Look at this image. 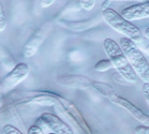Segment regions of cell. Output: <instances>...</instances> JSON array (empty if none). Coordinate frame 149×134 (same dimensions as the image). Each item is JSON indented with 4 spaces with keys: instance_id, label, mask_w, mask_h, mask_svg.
<instances>
[{
    "instance_id": "18",
    "label": "cell",
    "mask_w": 149,
    "mask_h": 134,
    "mask_svg": "<svg viewBox=\"0 0 149 134\" xmlns=\"http://www.w3.org/2000/svg\"><path fill=\"white\" fill-rule=\"evenodd\" d=\"M1 133L2 134H22L23 132H22L19 129H17V128H15L14 126H12V124H7V126L3 127Z\"/></svg>"
},
{
    "instance_id": "25",
    "label": "cell",
    "mask_w": 149,
    "mask_h": 134,
    "mask_svg": "<svg viewBox=\"0 0 149 134\" xmlns=\"http://www.w3.org/2000/svg\"><path fill=\"white\" fill-rule=\"evenodd\" d=\"M146 53H147V54L149 55V45H148L147 47H146Z\"/></svg>"
},
{
    "instance_id": "8",
    "label": "cell",
    "mask_w": 149,
    "mask_h": 134,
    "mask_svg": "<svg viewBox=\"0 0 149 134\" xmlns=\"http://www.w3.org/2000/svg\"><path fill=\"white\" fill-rule=\"evenodd\" d=\"M56 83L59 86L72 89H79V90H87L91 87L92 80L84 75H77V74H65V75H59L56 78Z\"/></svg>"
},
{
    "instance_id": "20",
    "label": "cell",
    "mask_w": 149,
    "mask_h": 134,
    "mask_svg": "<svg viewBox=\"0 0 149 134\" xmlns=\"http://www.w3.org/2000/svg\"><path fill=\"white\" fill-rule=\"evenodd\" d=\"M134 131H135V133L139 134H149V126H146V124L137 126L134 129Z\"/></svg>"
},
{
    "instance_id": "14",
    "label": "cell",
    "mask_w": 149,
    "mask_h": 134,
    "mask_svg": "<svg viewBox=\"0 0 149 134\" xmlns=\"http://www.w3.org/2000/svg\"><path fill=\"white\" fill-rule=\"evenodd\" d=\"M1 64H2L4 69L10 71L16 66V62L12 58L11 54L8 53V50L4 47H1Z\"/></svg>"
},
{
    "instance_id": "6",
    "label": "cell",
    "mask_w": 149,
    "mask_h": 134,
    "mask_svg": "<svg viewBox=\"0 0 149 134\" xmlns=\"http://www.w3.org/2000/svg\"><path fill=\"white\" fill-rule=\"evenodd\" d=\"M36 124H40L41 127L46 128L48 131L56 134H73L74 130L65 121H62L57 115L52 113H42L38 118Z\"/></svg>"
},
{
    "instance_id": "4",
    "label": "cell",
    "mask_w": 149,
    "mask_h": 134,
    "mask_svg": "<svg viewBox=\"0 0 149 134\" xmlns=\"http://www.w3.org/2000/svg\"><path fill=\"white\" fill-rule=\"evenodd\" d=\"M52 29H53L52 20H47L42 24L32 34V36L28 39L25 46L23 47V56L25 58H30L34 56L38 53V50H40V47L42 46L43 42L46 40Z\"/></svg>"
},
{
    "instance_id": "16",
    "label": "cell",
    "mask_w": 149,
    "mask_h": 134,
    "mask_svg": "<svg viewBox=\"0 0 149 134\" xmlns=\"http://www.w3.org/2000/svg\"><path fill=\"white\" fill-rule=\"evenodd\" d=\"M7 27H8V18H7V15H6V12H4L3 7L1 6L0 7V30H1V32L6 30Z\"/></svg>"
},
{
    "instance_id": "10",
    "label": "cell",
    "mask_w": 149,
    "mask_h": 134,
    "mask_svg": "<svg viewBox=\"0 0 149 134\" xmlns=\"http://www.w3.org/2000/svg\"><path fill=\"white\" fill-rule=\"evenodd\" d=\"M121 15L128 20H139L149 17V1L134 4L122 10Z\"/></svg>"
},
{
    "instance_id": "17",
    "label": "cell",
    "mask_w": 149,
    "mask_h": 134,
    "mask_svg": "<svg viewBox=\"0 0 149 134\" xmlns=\"http://www.w3.org/2000/svg\"><path fill=\"white\" fill-rule=\"evenodd\" d=\"M95 2H97V0H79L81 7L85 11H91L95 8Z\"/></svg>"
},
{
    "instance_id": "13",
    "label": "cell",
    "mask_w": 149,
    "mask_h": 134,
    "mask_svg": "<svg viewBox=\"0 0 149 134\" xmlns=\"http://www.w3.org/2000/svg\"><path fill=\"white\" fill-rule=\"evenodd\" d=\"M91 88L93 90H95L98 94H100L103 97L109 99L112 94H116V91L114 90V88L111 85L106 84V83H102V82H92Z\"/></svg>"
},
{
    "instance_id": "12",
    "label": "cell",
    "mask_w": 149,
    "mask_h": 134,
    "mask_svg": "<svg viewBox=\"0 0 149 134\" xmlns=\"http://www.w3.org/2000/svg\"><path fill=\"white\" fill-rule=\"evenodd\" d=\"M29 103L38 104L41 106H56L59 104V100H58V94L46 92V91H44V92L41 91L40 96L31 98Z\"/></svg>"
},
{
    "instance_id": "15",
    "label": "cell",
    "mask_w": 149,
    "mask_h": 134,
    "mask_svg": "<svg viewBox=\"0 0 149 134\" xmlns=\"http://www.w3.org/2000/svg\"><path fill=\"white\" fill-rule=\"evenodd\" d=\"M113 68H114V64H113L112 60L111 59H102L98 62V64H95V71H98V72H107V71L112 70Z\"/></svg>"
},
{
    "instance_id": "11",
    "label": "cell",
    "mask_w": 149,
    "mask_h": 134,
    "mask_svg": "<svg viewBox=\"0 0 149 134\" xmlns=\"http://www.w3.org/2000/svg\"><path fill=\"white\" fill-rule=\"evenodd\" d=\"M58 100H59V105H60V106H62L63 108H65L67 111H69L72 115H73V116H74L75 118H76V120L79 122V124L81 126V128L84 129L85 133H88V134L91 133V130H90V128L88 127L87 122L85 121L84 117L81 116V112L78 111L77 107L75 106V105L72 103L71 101L67 100L65 98L60 97V96H58Z\"/></svg>"
},
{
    "instance_id": "23",
    "label": "cell",
    "mask_w": 149,
    "mask_h": 134,
    "mask_svg": "<svg viewBox=\"0 0 149 134\" xmlns=\"http://www.w3.org/2000/svg\"><path fill=\"white\" fill-rule=\"evenodd\" d=\"M143 34H144V36H145L146 38H148V39H149V27H148V28H146Z\"/></svg>"
},
{
    "instance_id": "24",
    "label": "cell",
    "mask_w": 149,
    "mask_h": 134,
    "mask_svg": "<svg viewBox=\"0 0 149 134\" xmlns=\"http://www.w3.org/2000/svg\"><path fill=\"white\" fill-rule=\"evenodd\" d=\"M111 1H144V0H111Z\"/></svg>"
},
{
    "instance_id": "3",
    "label": "cell",
    "mask_w": 149,
    "mask_h": 134,
    "mask_svg": "<svg viewBox=\"0 0 149 134\" xmlns=\"http://www.w3.org/2000/svg\"><path fill=\"white\" fill-rule=\"evenodd\" d=\"M119 44L139 78L144 83H149V62L139 48L137 43L130 38L125 37L120 39Z\"/></svg>"
},
{
    "instance_id": "5",
    "label": "cell",
    "mask_w": 149,
    "mask_h": 134,
    "mask_svg": "<svg viewBox=\"0 0 149 134\" xmlns=\"http://www.w3.org/2000/svg\"><path fill=\"white\" fill-rule=\"evenodd\" d=\"M29 72H30V68L27 64L20 62V64H16L1 80V84H0L1 94H6L10 92L17 85L20 84L25 78H27Z\"/></svg>"
},
{
    "instance_id": "22",
    "label": "cell",
    "mask_w": 149,
    "mask_h": 134,
    "mask_svg": "<svg viewBox=\"0 0 149 134\" xmlns=\"http://www.w3.org/2000/svg\"><path fill=\"white\" fill-rule=\"evenodd\" d=\"M56 0H40V6L42 8H48L55 3Z\"/></svg>"
},
{
    "instance_id": "19",
    "label": "cell",
    "mask_w": 149,
    "mask_h": 134,
    "mask_svg": "<svg viewBox=\"0 0 149 134\" xmlns=\"http://www.w3.org/2000/svg\"><path fill=\"white\" fill-rule=\"evenodd\" d=\"M28 134H43L45 133L44 130H43V128L41 127L40 124H34L33 126H31L29 129H28Z\"/></svg>"
},
{
    "instance_id": "2",
    "label": "cell",
    "mask_w": 149,
    "mask_h": 134,
    "mask_svg": "<svg viewBox=\"0 0 149 134\" xmlns=\"http://www.w3.org/2000/svg\"><path fill=\"white\" fill-rule=\"evenodd\" d=\"M102 17L117 32L122 34L125 37L130 38L131 40H133L136 43L143 42L144 34L139 30V27L133 25L131 23V20L125 18L116 10H114L112 8H106L102 12Z\"/></svg>"
},
{
    "instance_id": "21",
    "label": "cell",
    "mask_w": 149,
    "mask_h": 134,
    "mask_svg": "<svg viewBox=\"0 0 149 134\" xmlns=\"http://www.w3.org/2000/svg\"><path fill=\"white\" fill-rule=\"evenodd\" d=\"M143 94H144V98H145L146 102L149 105V83H144L142 87Z\"/></svg>"
},
{
    "instance_id": "1",
    "label": "cell",
    "mask_w": 149,
    "mask_h": 134,
    "mask_svg": "<svg viewBox=\"0 0 149 134\" xmlns=\"http://www.w3.org/2000/svg\"><path fill=\"white\" fill-rule=\"evenodd\" d=\"M104 50L107 57L112 60L115 70H117L125 80L131 84H135L139 80V75L133 70L128 57L125 56V52L122 50L120 44L111 38H106L103 42Z\"/></svg>"
},
{
    "instance_id": "7",
    "label": "cell",
    "mask_w": 149,
    "mask_h": 134,
    "mask_svg": "<svg viewBox=\"0 0 149 134\" xmlns=\"http://www.w3.org/2000/svg\"><path fill=\"white\" fill-rule=\"evenodd\" d=\"M109 100L111 101L113 104H115V105H117V106L121 107V108H123L125 111L130 113V115H131L133 118H135L136 120L139 121V122H141L142 124L149 126V116L148 115H146L141 108L135 106V105H134L133 103H131L130 101H128L127 99H125V98L118 96L117 92L112 94V96L109 98Z\"/></svg>"
},
{
    "instance_id": "9",
    "label": "cell",
    "mask_w": 149,
    "mask_h": 134,
    "mask_svg": "<svg viewBox=\"0 0 149 134\" xmlns=\"http://www.w3.org/2000/svg\"><path fill=\"white\" fill-rule=\"evenodd\" d=\"M56 23L61 26L65 29L68 30L75 31V32H81V31H86L91 29L95 25L101 23V18L99 17H93L90 20H60L58 18Z\"/></svg>"
}]
</instances>
